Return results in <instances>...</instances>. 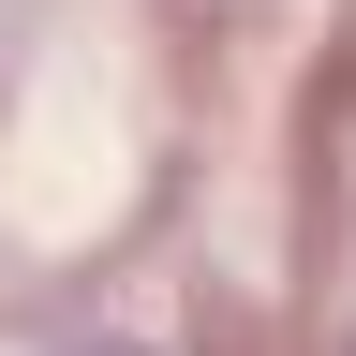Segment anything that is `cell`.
Wrapping results in <instances>:
<instances>
[{"label": "cell", "mask_w": 356, "mask_h": 356, "mask_svg": "<svg viewBox=\"0 0 356 356\" xmlns=\"http://www.w3.org/2000/svg\"><path fill=\"white\" fill-rule=\"evenodd\" d=\"M89 356H134V341H89Z\"/></svg>", "instance_id": "obj_1"}]
</instances>
